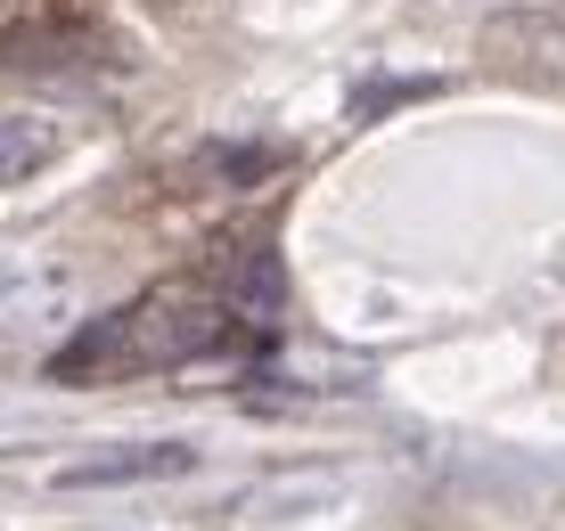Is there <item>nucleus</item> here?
I'll use <instances>...</instances> for the list:
<instances>
[{"mask_svg": "<svg viewBox=\"0 0 565 531\" xmlns=\"http://www.w3.org/2000/svg\"><path fill=\"white\" fill-rule=\"evenodd\" d=\"M66 155V131L50 115H0V188H25Z\"/></svg>", "mask_w": 565, "mask_h": 531, "instance_id": "obj_3", "label": "nucleus"}, {"mask_svg": "<svg viewBox=\"0 0 565 531\" xmlns=\"http://www.w3.org/2000/svg\"><path fill=\"white\" fill-rule=\"evenodd\" d=\"M66 311V270L42 262V253H25V246H9L0 253V336L9 327H42Z\"/></svg>", "mask_w": 565, "mask_h": 531, "instance_id": "obj_1", "label": "nucleus"}, {"mask_svg": "<svg viewBox=\"0 0 565 531\" xmlns=\"http://www.w3.org/2000/svg\"><path fill=\"white\" fill-rule=\"evenodd\" d=\"M198 466V442H140V449H115V458H90V466H66V490H99V483H164V475H189Z\"/></svg>", "mask_w": 565, "mask_h": 531, "instance_id": "obj_2", "label": "nucleus"}]
</instances>
